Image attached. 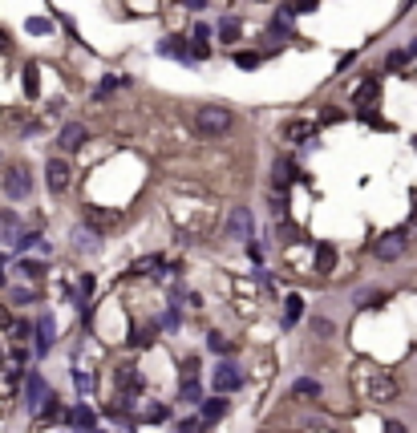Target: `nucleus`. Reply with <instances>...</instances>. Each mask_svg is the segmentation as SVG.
Here are the masks:
<instances>
[{"label": "nucleus", "mask_w": 417, "mask_h": 433, "mask_svg": "<svg viewBox=\"0 0 417 433\" xmlns=\"http://www.w3.org/2000/svg\"><path fill=\"white\" fill-rule=\"evenodd\" d=\"M353 389L365 397V401H397V381L389 377V372H381L377 365H356L353 369Z\"/></svg>", "instance_id": "f257e3e1"}, {"label": "nucleus", "mask_w": 417, "mask_h": 433, "mask_svg": "<svg viewBox=\"0 0 417 433\" xmlns=\"http://www.w3.org/2000/svg\"><path fill=\"white\" fill-rule=\"evenodd\" d=\"M231 122H235V118H231V110H227V106H203V110L194 113V134L215 142V138L231 134Z\"/></svg>", "instance_id": "f03ea898"}, {"label": "nucleus", "mask_w": 417, "mask_h": 433, "mask_svg": "<svg viewBox=\"0 0 417 433\" xmlns=\"http://www.w3.org/2000/svg\"><path fill=\"white\" fill-rule=\"evenodd\" d=\"M0 187H4V194H8L13 203H25V199L32 194V175L25 170V166H8L4 178H0Z\"/></svg>", "instance_id": "7ed1b4c3"}, {"label": "nucleus", "mask_w": 417, "mask_h": 433, "mask_svg": "<svg viewBox=\"0 0 417 433\" xmlns=\"http://www.w3.org/2000/svg\"><path fill=\"white\" fill-rule=\"evenodd\" d=\"M227 235L239 243H251V235H256V223H251V211L247 207H231V215H227Z\"/></svg>", "instance_id": "20e7f679"}, {"label": "nucleus", "mask_w": 417, "mask_h": 433, "mask_svg": "<svg viewBox=\"0 0 417 433\" xmlns=\"http://www.w3.org/2000/svg\"><path fill=\"white\" fill-rule=\"evenodd\" d=\"M405 243H409V235H405V231H389V235H381V239H377V247H373V251H377V259H397L405 251Z\"/></svg>", "instance_id": "39448f33"}, {"label": "nucleus", "mask_w": 417, "mask_h": 433, "mask_svg": "<svg viewBox=\"0 0 417 433\" xmlns=\"http://www.w3.org/2000/svg\"><path fill=\"white\" fill-rule=\"evenodd\" d=\"M45 182H49V191H53V194L69 191V162H65V158L49 162V166H45Z\"/></svg>", "instance_id": "423d86ee"}, {"label": "nucleus", "mask_w": 417, "mask_h": 433, "mask_svg": "<svg viewBox=\"0 0 417 433\" xmlns=\"http://www.w3.org/2000/svg\"><path fill=\"white\" fill-rule=\"evenodd\" d=\"M239 385H243V372L235 369L231 360H223V365L215 369V389H219V393H235Z\"/></svg>", "instance_id": "0eeeda50"}, {"label": "nucleus", "mask_w": 417, "mask_h": 433, "mask_svg": "<svg viewBox=\"0 0 417 433\" xmlns=\"http://www.w3.org/2000/svg\"><path fill=\"white\" fill-rule=\"evenodd\" d=\"M57 142H61V150L73 154V150H81V146L89 142V130L81 126V122H69V126H61V138H57Z\"/></svg>", "instance_id": "6e6552de"}, {"label": "nucleus", "mask_w": 417, "mask_h": 433, "mask_svg": "<svg viewBox=\"0 0 417 433\" xmlns=\"http://www.w3.org/2000/svg\"><path fill=\"white\" fill-rule=\"evenodd\" d=\"M381 97V85H377V77H365L361 85H356V94H353V101H356V110H373V101Z\"/></svg>", "instance_id": "1a4fd4ad"}, {"label": "nucleus", "mask_w": 417, "mask_h": 433, "mask_svg": "<svg viewBox=\"0 0 417 433\" xmlns=\"http://www.w3.org/2000/svg\"><path fill=\"white\" fill-rule=\"evenodd\" d=\"M25 393H29V409L37 413V409H41V405L49 401V385H45V377H37V372H32L29 381H25Z\"/></svg>", "instance_id": "9d476101"}, {"label": "nucleus", "mask_w": 417, "mask_h": 433, "mask_svg": "<svg viewBox=\"0 0 417 433\" xmlns=\"http://www.w3.org/2000/svg\"><path fill=\"white\" fill-rule=\"evenodd\" d=\"M0 239H4V243L20 239V219H16L13 211H0Z\"/></svg>", "instance_id": "9b49d317"}, {"label": "nucleus", "mask_w": 417, "mask_h": 433, "mask_svg": "<svg viewBox=\"0 0 417 433\" xmlns=\"http://www.w3.org/2000/svg\"><path fill=\"white\" fill-rule=\"evenodd\" d=\"M49 344H53V320H41V332L32 328V349H37V356H45L49 353Z\"/></svg>", "instance_id": "f8f14e48"}, {"label": "nucleus", "mask_w": 417, "mask_h": 433, "mask_svg": "<svg viewBox=\"0 0 417 433\" xmlns=\"http://www.w3.org/2000/svg\"><path fill=\"white\" fill-rule=\"evenodd\" d=\"M284 138H288V142H308V138H312V122H304V118H296V122H288V130H284Z\"/></svg>", "instance_id": "ddd939ff"}, {"label": "nucleus", "mask_w": 417, "mask_h": 433, "mask_svg": "<svg viewBox=\"0 0 417 433\" xmlns=\"http://www.w3.org/2000/svg\"><path fill=\"white\" fill-rule=\"evenodd\" d=\"M223 413H227L223 397H203V421H219Z\"/></svg>", "instance_id": "4468645a"}, {"label": "nucleus", "mask_w": 417, "mask_h": 433, "mask_svg": "<svg viewBox=\"0 0 417 433\" xmlns=\"http://www.w3.org/2000/svg\"><path fill=\"white\" fill-rule=\"evenodd\" d=\"M332 268H337V251H332V247H328V243H320V247H316V272H332Z\"/></svg>", "instance_id": "2eb2a0df"}, {"label": "nucleus", "mask_w": 417, "mask_h": 433, "mask_svg": "<svg viewBox=\"0 0 417 433\" xmlns=\"http://www.w3.org/2000/svg\"><path fill=\"white\" fill-rule=\"evenodd\" d=\"M300 316H304V296H296V291H292L288 300H284V320L296 324Z\"/></svg>", "instance_id": "dca6fc26"}, {"label": "nucleus", "mask_w": 417, "mask_h": 433, "mask_svg": "<svg viewBox=\"0 0 417 433\" xmlns=\"http://www.w3.org/2000/svg\"><path fill=\"white\" fill-rule=\"evenodd\" d=\"M182 401L203 405V385H199V377H182Z\"/></svg>", "instance_id": "f3484780"}, {"label": "nucleus", "mask_w": 417, "mask_h": 433, "mask_svg": "<svg viewBox=\"0 0 417 433\" xmlns=\"http://www.w3.org/2000/svg\"><path fill=\"white\" fill-rule=\"evenodd\" d=\"M65 418H69V425H77V429H94V413H89L85 405H77V409H69Z\"/></svg>", "instance_id": "a211bd4d"}, {"label": "nucleus", "mask_w": 417, "mask_h": 433, "mask_svg": "<svg viewBox=\"0 0 417 433\" xmlns=\"http://www.w3.org/2000/svg\"><path fill=\"white\" fill-rule=\"evenodd\" d=\"M158 53H162V57L170 53V57H182V61H191V53L182 49V41H178V37H170V41H162V45H158Z\"/></svg>", "instance_id": "6ab92c4d"}, {"label": "nucleus", "mask_w": 417, "mask_h": 433, "mask_svg": "<svg viewBox=\"0 0 417 433\" xmlns=\"http://www.w3.org/2000/svg\"><path fill=\"white\" fill-rule=\"evenodd\" d=\"M356 308H377V304H385V291H356Z\"/></svg>", "instance_id": "aec40b11"}, {"label": "nucleus", "mask_w": 417, "mask_h": 433, "mask_svg": "<svg viewBox=\"0 0 417 433\" xmlns=\"http://www.w3.org/2000/svg\"><path fill=\"white\" fill-rule=\"evenodd\" d=\"M16 268H20L25 280H41V275H45V263H37V259H25V263H16Z\"/></svg>", "instance_id": "412c9836"}, {"label": "nucleus", "mask_w": 417, "mask_h": 433, "mask_svg": "<svg viewBox=\"0 0 417 433\" xmlns=\"http://www.w3.org/2000/svg\"><path fill=\"white\" fill-rule=\"evenodd\" d=\"M296 393H304V397H320V385H316V381H312V377H300V381H296Z\"/></svg>", "instance_id": "4be33fe9"}, {"label": "nucleus", "mask_w": 417, "mask_h": 433, "mask_svg": "<svg viewBox=\"0 0 417 433\" xmlns=\"http://www.w3.org/2000/svg\"><path fill=\"white\" fill-rule=\"evenodd\" d=\"M288 178H292V162L280 158L275 162V187H288Z\"/></svg>", "instance_id": "5701e85b"}, {"label": "nucleus", "mask_w": 417, "mask_h": 433, "mask_svg": "<svg viewBox=\"0 0 417 433\" xmlns=\"http://www.w3.org/2000/svg\"><path fill=\"white\" fill-rule=\"evenodd\" d=\"M130 344L134 349H146V344H154V328L146 324V328H138V337H130Z\"/></svg>", "instance_id": "b1692460"}, {"label": "nucleus", "mask_w": 417, "mask_h": 433, "mask_svg": "<svg viewBox=\"0 0 417 433\" xmlns=\"http://www.w3.org/2000/svg\"><path fill=\"white\" fill-rule=\"evenodd\" d=\"M25 97H37V65L25 69Z\"/></svg>", "instance_id": "393cba45"}, {"label": "nucleus", "mask_w": 417, "mask_h": 433, "mask_svg": "<svg viewBox=\"0 0 417 433\" xmlns=\"http://www.w3.org/2000/svg\"><path fill=\"white\" fill-rule=\"evenodd\" d=\"M219 37H223V41H235V37H239V20H223V25H219Z\"/></svg>", "instance_id": "a878e982"}, {"label": "nucleus", "mask_w": 417, "mask_h": 433, "mask_svg": "<svg viewBox=\"0 0 417 433\" xmlns=\"http://www.w3.org/2000/svg\"><path fill=\"white\" fill-rule=\"evenodd\" d=\"M312 332H316V337H332V320H324V316H312Z\"/></svg>", "instance_id": "bb28decb"}, {"label": "nucleus", "mask_w": 417, "mask_h": 433, "mask_svg": "<svg viewBox=\"0 0 417 433\" xmlns=\"http://www.w3.org/2000/svg\"><path fill=\"white\" fill-rule=\"evenodd\" d=\"M211 349H215V353H227V337L223 332H211V340H207Z\"/></svg>", "instance_id": "cd10ccee"}, {"label": "nucleus", "mask_w": 417, "mask_h": 433, "mask_svg": "<svg viewBox=\"0 0 417 433\" xmlns=\"http://www.w3.org/2000/svg\"><path fill=\"white\" fill-rule=\"evenodd\" d=\"M203 425H207V421H203V418H199V421H182V425H178V433H199V429H203Z\"/></svg>", "instance_id": "c85d7f7f"}, {"label": "nucleus", "mask_w": 417, "mask_h": 433, "mask_svg": "<svg viewBox=\"0 0 417 433\" xmlns=\"http://www.w3.org/2000/svg\"><path fill=\"white\" fill-rule=\"evenodd\" d=\"M29 332H32V324H25V320H13V337H16V340H25V337H29Z\"/></svg>", "instance_id": "c756f323"}, {"label": "nucleus", "mask_w": 417, "mask_h": 433, "mask_svg": "<svg viewBox=\"0 0 417 433\" xmlns=\"http://www.w3.org/2000/svg\"><path fill=\"white\" fill-rule=\"evenodd\" d=\"M13 304H32V291L29 288H16L13 291Z\"/></svg>", "instance_id": "7c9ffc66"}, {"label": "nucleus", "mask_w": 417, "mask_h": 433, "mask_svg": "<svg viewBox=\"0 0 417 433\" xmlns=\"http://www.w3.org/2000/svg\"><path fill=\"white\" fill-rule=\"evenodd\" d=\"M235 61H239L243 69H251V65H259V57L256 53H235Z\"/></svg>", "instance_id": "2f4dec72"}, {"label": "nucleus", "mask_w": 417, "mask_h": 433, "mask_svg": "<svg viewBox=\"0 0 417 433\" xmlns=\"http://www.w3.org/2000/svg\"><path fill=\"white\" fill-rule=\"evenodd\" d=\"M207 37H211V29H207V25H194V45H203Z\"/></svg>", "instance_id": "473e14b6"}, {"label": "nucleus", "mask_w": 417, "mask_h": 433, "mask_svg": "<svg viewBox=\"0 0 417 433\" xmlns=\"http://www.w3.org/2000/svg\"><path fill=\"white\" fill-rule=\"evenodd\" d=\"M405 57H409V53H389V69H402Z\"/></svg>", "instance_id": "72a5a7b5"}, {"label": "nucleus", "mask_w": 417, "mask_h": 433, "mask_svg": "<svg viewBox=\"0 0 417 433\" xmlns=\"http://www.w3.org/2000/svg\"><path fill=\"white\" fill-rule=\"evenodd\" d=\"M0 328H13V312H8L4 304H0Z\"/></svg>", "instance_id": "f704fd0d"}, {"label": "nucleus", "mask_w": 417, "mask_h": 433, "mask_svg": "<svg viewBox=\"0 0 417 433\" xmlns=\"http://www.w3.org/2000/svg\"><path fill=\"white\" fill-rule=\"evenodd\" d=\"M29 32H49V20H37V16H32V20H29Z\"/></svg>", "instance_id": "c9c22d12"}, {"label": "nucleus", "mask_w": 417, "mask_h": 433, "mask_svg": "<svg viewBox=\"0 0 417 433\" xmlns=\"http://www.w3.org/2000/svg\"><path fill=\"white\" fill-rule=\"evenodd\" d=\"M154 268H158V256H150V259H142V263H138V272H154Z\"/></svg>", "instance_id": "e433bc0d"}, {"label": "nucleus", "mask_w": 417, "mask_h": 433, "mask_svg": "<svg viewBox=\"0 0 417 433\" xmlns=\"http://www.w3.org/2000/svg\"><path fill=\"white\" fill-rule=\"evenodd\" d=\"M300 4H304L300 13H312V4H316V0H300ZM288 13H296V0H288Z\"/></svg>", "instance_id": "4c0bfd02"}, {"label": "nucleus", "mask_w": 417, "mask_h": 433, "mask_svg": "<svg viewBox=\"0 0 417 433\" xmlns=\"http://www.w3.org/2000/svg\"><path fill=\"white\" fill-rule=\"evenodd\" d=\"M385 433H405V425H402V421H389V425H385Z\"/></svg>", "instance_id": "58836bf2"}, {"label": "nucleus", "mask_w": 417, "mask_h": 433, "mask_svg": "<svg viewBox=\"0 0 417 433\" xmlns=\"http://www.w3.org/2000/svg\"><path fill=\"white\" fill-rule=\"evenodd\" d=\"M4 280H8V272H4V259H0V288H4Z\"/></svg>", "instance_id": "ea45409f"}, {"label": "nucleus", "mask_w": 417, "mask_h": 433, "mask_svg": "<svg viewBox=\"0 0 417 433\" xmlns=\"http://www.w3.org/2000/svg\"><path fill=\"white\" fill-rule=\"evenodd\" d=\"M187 8H203V0H187Z\"/></svg>", "instance_id": "a19ab883"}, {"label": "nucleus", "mask_w": 417, "mask_h": 433, "mask_svg": "<svg viewBox=\"0 0 417 433\" xmlns=\"http://www.w3.org/2000/svg\"><path fill=\"white\" fill-rule=\"evenodd\" d=\"M0 49H8V32H0Z\"/></svg>", "instance_id": "79ce46f5"}, {"label": "nucleus", "mask_w": 417, "mask_h": 433, "mask_svg": "<svg viewBox=\"0 0 417 433\" xmlns=\"http://www.w3.org/2000/svg\"><path fill=\"white\" fill-rule=\"evenodd\" d=\"M0 365H4V349H0Z\"/></svg>", "instance_id": "37998d69"}, {"label": "nucleus", "mask_w": 417, "mask_h": 433, "mask_svg": "<svg viewBox=\"0 0 417 433\" xmlns=\"http://www.w3.org/2000/svg\"><path fill=\"white\" fill-rule=\"evenodd\" d=\"M0 166H4V154H0Z\"/></svg>", "instance_id": "c03bdc74"}]
</instances>
